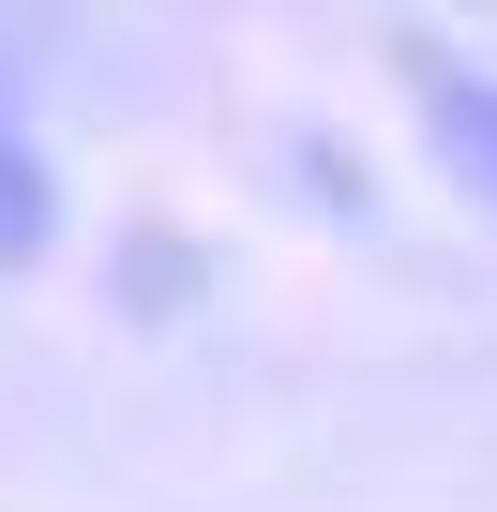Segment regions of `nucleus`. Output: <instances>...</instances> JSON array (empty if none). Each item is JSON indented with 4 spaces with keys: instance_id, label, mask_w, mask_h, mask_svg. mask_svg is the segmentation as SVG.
<instances>
[{
    "instance_id": "obj_1",
    "label": "nucleus",
    "mask_w": 497,
    "mask_h": 512,
    "mask_svg": "<svg viewBox=\"0 0 497 512\" xmlns=\"http://www.w3.org/2000/svg\"><path fill=\"white\" fill-rule=\"evenodd\" d=\"M407 91H422V136L452 151V181L497 211V76H482V61H452V46H407Z\"/></svg>"
}]
</instances>
